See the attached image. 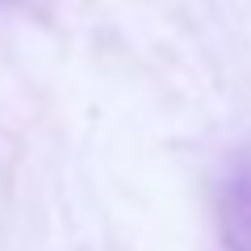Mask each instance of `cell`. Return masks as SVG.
I'll return each mask as SVG.
<instances>
[{"label": "cell", "mask_w": 251, "mask_h": 251, "mask_svg": "<svg viewBox=\"0 0 251 251\" xmlns=\"http://www.w3.org/2000/svg\"><path fill=\"white\" fill-rule=\"evenodd\" d=\"M226 214L234 222V234H239V247L251 251V168H243L234 176L230 188V201H226Z\"/></svg>", "instance_id": "cell-1"}]
</instances>
